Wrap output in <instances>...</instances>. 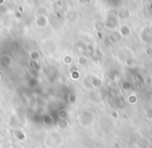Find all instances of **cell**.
<instances>
[{
  "mask_svg": "<svg viewBox=\"0 0 152 148\" xmlns=\"http://www.w3.org/2000/svg\"><path fill=\"white\" fill-rule=\"evenodd\" d=\"M0 83H1V74H0Z\"/></svg>",
  "mask_w": 152,
  "mask_h": 148,
  "instance_id": "obj_3",
  "label": "cell"
},
{
  "mask_svg": "<svg viewBox=\"0 0 152 148\" xmlns=\"http://www.w3.org/2000/svg\"><path fill=\"white\" fill-rule=\"evenodd\" d=\"M11 56L7 54H3L0 56V67L1 68H7L11 65Z\"/></svg>",
  "mask_w": 152,
  "mask_h": 148,
  "instance_id": "obj_1",
  "label": "cell"
},
{
  "mask_svg": "<svg viewBox=\"0 0 152 148\" xmlns=\"http://www.w3.org/2000/svg\"><path fill=\"white\" fill-rule=\"evenodd\" d=\"M4 3V0H0V5H2Z\"/></svg>",
  "mask_w": 152,
  "mask_h": 148,
  "instance_id": "obj_2",
  "label": "cell"
}]
</instances>
